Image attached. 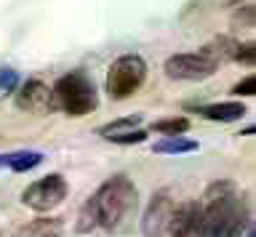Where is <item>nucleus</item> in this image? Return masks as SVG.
I'll use <instances>...</instances> for the list:
<instances>
[{
	"mask_svg": "<svg viewBox=\"0 0 256 237\" xmlns=\"http://www.w3.org/2000/svg\"><path fill=\"white\" fill-rule=\"evenodd\" d=\"M200 237H243L248 227L246 200L232 181H214L200 200Z\"/></svg>",
	"mask_w": 256,
	"mask_h": 237,
	"instance_id": "obj_1",
	"label": "nucleus"
},
{
	"mask_svg": "<svg viewBox=\"0 0 256 237\" xmlns=\"http://www.w3.org/2000/svg\"><path fill=\"white\" fill-rule=\"evenodd\" d=\"M88 205L94 211L96 229L102 227L107 232H120L139 208V192H136V184L131 179L118 173L88 197Z\"/></svg>",
	"mask_w": 256,
	"mask_h": 237,
	"instance_id": "obj_2",
	"label": "nucleus"
},
{
	"mask_svg": "<svg viewBox=\"0 0 256 237\" xmlns=\"http://www.w3.org/2000/svg\"><path fill=\"white\" fill-rule=\"evenodd\" d=\"M51 93H54V107L72 117H83L99 107V96H96L94 83L83 72H70L59 77Z\"/></svg>",
	"mask_w": 256,
	"mask_h": 237,
	"instance_id": "obj_3",
	"label": "nucleus"
},
{
	"mask_svg": "<svg viewBox=\"0 0 256 237\" xmlns=\"http://www.w3.org/2000/svg\"><path fill=\"white\" fill-rule=\"evenodd\" d=\"M147 80V64L142 56L136 53H123L112 61L110 72H107V93L115 101H123L128 96H134L136 91Z\"/></svg>",
	"mask_w": 256,
	"mask_h": 237,
	"instance_id": "obj_4",
	"label": "nucleus"
},
{
	"mask_svg": "<svg viewBox=\"0 0 256 237\" xmlns=\"http://www.w3.org/2000/svg\"><path fill=\"white\" fill-rule=\"evenodd\" d=\"M67 192H70L67 181H64L59 173H48V176L38 179L35 184H30L27 189H24L22 203L27 205V208L38 211V213H48V211L59 208V205L64 203Z\"/></svg>",
	"mask_w": 256,
	"mask_h": 237,
	"instance_id": "obj_5",
	"label": "nucleus"
},
{
	"mask_svg": "<svg viewBox=\"0 0 256 237\" xmlns=\"http://www.w3.org/2000/svg\"><path fill=\"white\" fill-rule=\"evenodd\" d=\"M216 61H211L203 53H176V56H168L163 64V72L171 77V80H190V83H200L206 77H211L216 72Z\"/></svg>",
	"mask_w": 256,
	"mask_h": 237,
	"instance_id": "obj_6",
	"label": "nucleus"
},
{
	"mask_svg": "<svg viewBox=\"0 0 256 237\" xmlns=\"http://www.w3.org/2000/svg\"><path fill=\"white\" fill-rule=\"evenodd\" d=\"M174 213H176V200L171 197V192H168V189L155 192L150 205H147V211H144V219H142L144 237H166Z\"/></svg>",
	"mask_w": 256,
	"mask_h": 237,
	"instance_id": "obj_7",
	"label": "nucleus"
},
{
	"mask_svg": "<svg viewBox=\"0 0 256 237\" xmlns=\"http://www.w3.org/2000/svg\"><path fill=\"white\" fill-rule=\"evenodd\" d=\"M16 107L24 109V112H32V115H46L51 112L54 107V93L51 88L43 83V80H27L16 93Z\"/></svg>",
	"mask_w": 256,
	"mask_h": 237,
	"instance_id": "obj_8",
	"label": "nucleus"
},
{
	"mask_svg": "<svg viewBox=\"0 0 256 237\" xmlns=\"http://www.w3.org/2000/svg\"><path fill=\"white\" fill-rule=\"evenodd\" d=\"M200 227H203V211L200 203L190 200L176 205V213L168 227V237H200Z\"/></svg>",
	"mask_w": 256,
	"mask_h": 237,
	"instance_id": "obj_9",
	"label": "nucleus"
},
{
	"mask_svg": "<svg viewBox=\"0 0 256 237\" xmlns=\"http://www.w3.org/2000/svg\"><path fill=\"white\" fill-rule=\"evenodd\" d=\"M235 48H238V40L230 35H219L214 37V40H208L203 48H200V53L203 56H208L211 61H216V64H222V61H232V56H235Z\"/></svg>",
	"mask_w": 256,
	"mask_h": 237,
	"instance_id": "obj_10",
	"label": "nucleus"
},
{
	"mask_svg": "<svg viewBox=\"0 0 256 237\" xmlns=\"http://www.w3.org/2000/svg\"><path fill=\"white\" fill-rule=\"evenodd\" d=\"M200 115L216 123H235L246 115V107L240 101H222V104H208L200 109Z\"/></svg>",
	"mask_w": 256,
	"mask_h": 237,
	"instance_id": "obj_11",
	"label": "nucleus"
},
{
	"mask_svg": "<svg viewBox=\"0 0 256 237\" xmlns=\"http://www.w3.org/2000/svg\"><path fill=\"white\" fill-rule=\"evenodd\" d=\"M198 149V141L192 139H184V136H166L155 141L152 152L155 155H187V152H195Z\"/></svg>",
	"mask_w": 256,
	"mask_h": 237,
	"instance_id": "obj_12",
	"label": "nucleus"
},
{
	"mask_svg": "<svg viewBox=\"0 0 256 237\" xmlns=\"http://www.w3.org/2000/svg\"><path fill=\"white\" fill-rule=\"evenodd\" d=\"M0 163L8 165L14 173H24V171H32L35 165L43 163V155L40 152H14V155L0 157Z\"/></svg>",
	"mask_w": 256,
	"mask_h": 237,
	"instance_id": "obj_13",
	"label": "nucleus"
},
{
	"mask_svg": "<svg viewBox=\"0 0 256 237\" xmlns=\"http://www.w3.org/2000/svg\"><path fill=\"white\" fill-rule=\"evenodd\" d=\"M152 131L163 133V136H182L190 131V120L187 117H166V120L152 123Z\"/></svg>",
	"mask_w": 256,
	"mask_h": 237,
	"instance_id": "obj_14",
	"label": "nucleus"
},
{
	"mask_svg": "<svg viewBox=\"0 0 256 237\" xmlns=\"http://www.w3.org/2000/svg\"><path fill=\"white\" fill-rule=\"evenodd\" d=\"M139 123H142V115H128V117H120V120H112V123H107V125H102V128H99V136H104V139L118 136V133H126V131L136 128Z\"/></svg>",
	"mask_w": 256,
	"mask_h": 237,
	"instance_id": "obj_15",
	"label": "nucleus"
},
{
	"mask_svg": "<svg viewBox=\"0 0 256 237\" xmlns=\"http://www.w3.org/2000/svg\"><path fill=\"white\" fill-rule=\"evenodd\" d=\"M232 61H238V64H243V67H254L256 64V45L251 40H248V43H238Z\"/></svg>",
	"mask_w": 256,
	"mask_h": 237,
	"instance_id": "obj_16",
	"label": "nucleus"
},
{
	"mask_svg": "<svg viewBox=\"0 0 256 237\" xmlns=\"http://www.w3.org/2000/svg\"><path fill=\"white\" fill-rule=\"evenodd\" d=\"M144 139H147V131L142 128H131L126 133H118V136H110V141H115V144H142Z\"/></svg>",
	"mask_w": 256,
	"mask_h": 237,
	"instance_id": "obj_17",
	"label": "nucleus"
},
{
	"mask_svg": "<svg viewBox=\"0 0 256 237\" xmlns=\"http://www.w3.org/2000/svg\"><path fill=\"white\" fill-rule=\"evenodd\" d=\"M16 85H19V75L16 69H0V93H14Z\"/></svg>",
	"mask_w": 256,
	"mask_h": 237,
	"instance_id": "obj_18",
	"label": "nucleus"
},
{
	"mask_svg": "<svg viewBox=\"0 0 256 237\" xmlns=\"http://www.w3.org/2000/svg\"><path fill=\"white\" fill-rule=\"evenodd\" d=\"M232 93H235V96H254L256 93V77L251 75V77H246V80H240L235 88H232Z\"/></svg>",
	"mask_w": 256,
	"mask_h": 237,
	"instance_id": "obj_19",
	"label": "nucleus"
},
{
	"mask_svg": "<svg viewBox=\"0 0 256 237\" xmlns=\"http://www.w3.org/2000/svg\"><path fill=\"white\" fill-rule=\"evenodd\" d=\"M235 19H238V24L254 27V8H251V5H243V8L235 13Z\"/></svg>",
	"mask_w": 256,
	"mask_h": 237,
	"instance_id": "obj_20",
	"label": "nucleus"
}]
</instances>
